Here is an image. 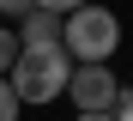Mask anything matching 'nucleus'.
I'll return each mask as SVG.
<instances>
[{"mask_svg": "<svg viewBox=\"0 0 133 121\" xmlns=\"http://www.w3.org/2000/svg\"><path fill=\"white\" fill-rule=\"evenodd\" d=\"M66 79H73V55H66L61 42L55 48H18V61L6 73V85L18 91V103H30V109L66 97Z\"/></svg>", "mask_w": 133, "mask_h": 121, "instance_id": "f257e3e1", "label": "nucleus"}, {"mask_svg": "<svg viewBox=\"0 0 133 121\" xmlns=\"http://www.w3.org/2000/svg\"><path fill=\"white\" fill-rule=\"evenodd\" d=\"M61 48L73 61H109L121 48V18L109 6H97V0H85V6L61 12Z\"/></svg>", "mask_w": 133, "mask_h": 121, "instance_id": "f03ea898", "label": "nucleus"}, {"mask_svg": "<svg viewBox=\"0 0 133 121\" xmlns=\"http://www.w3.org/2000/svg\"><path fill=\"white\" fill-rule=\"evenodd\" d=\"M66 97H73V109H115V97H121V79L109 73V61H73Z\"/></svg>", "mask_w": 133, "mask_h": 121, "instance_id": "7ed1b4c3", "label": "nucleus"}, {"mask_svg": "<svg viewBox=\"0 0 133 121\" xmlns=\"http://www.w3.org/2000/svg\"><path fill=\"white\" fill-rule=\"evenodd\" d=\"M61 42V12H24L18 18V48H55Z\"/></svg>", "mask_w": 133, "mask_h": 121, "instance_id": "20e7f679", "label": "nucleus"}, {"mask_svg": "<svg viewBox=\"0 0 133 121\" xmlns=\"http://www.w3.org/2000/svg\"><path fill=\"white\" fill-rule=\"evenodd\" d=\"M12 61H18V30L0 24V73H12Z\"/></svg>", "mask_w": 133, "mask_h": 121, "instance_id": "39448f33", "label": "nucleus"}, {"mask_svg": "<svg viewBox=\"0 0 133 121\" xmlns=\"http://www.w3.org/2000/svg\"><path fill=\"white\" fill-rule=\"evenodd\" d=\"M18 109L24 103H18V91L6 85V73H0V121H18Z\"/></svg>", "mask_w": 133, "mask_h": 121, "instance_id": "423d86ee", "label": "nucleus"}, {"mask_svg": "<svg viewBox=\"0 0 133 121\" xmlns=\"http://www.w3.org/2000/svg\"><path fill=\"white\" fill-rule=\"evenodd\" d=\"M24 12H36V0H0V18H24Z\"/></svg>", "mask_w": 133, "mask_h": 121, "instance_id": "0eeeda50", "label": "nucleus"}, {"mask_svg": "<svg viewBox=\"0 0 133 121\" xmlns=\"http://www.w3.org/2000/svg\"><path fill=\"white\" fill-rule=\"evenodd\" d=\"M115 121H133V91H121V97H115Z\"/></svg>", "mask_w": 133, "mask_h": 121, "instance_id": "6e6552de", "label": "nucleus"}, {"mask_svg": "<svg viewBox=\"0 0 133 121\" xmlns=\"http://www.w3.org/2000/svg\"><path fill=\"white\" fill-rule=\"evenodd\" d=\"M42 12H73V6H85V0H36Z\"/></svg>", "mask_w": 133, "mask_h": 121, "instance_id": "1a4fd4ad", "label": "nucleus"}, {"mask_svg": "<svg viewBox=\"0 0 133 121\" xmlns=\"http://www.w3.org/2000/svg\"><path fill=\"white\" fill-rule=\"evenodd\" d=\"M73 121H115V109H79Z\"/></svg>", "mask_w": 133, "mask_h": 121, "instance_id": "9d476101", "label": "nucleus"}]
</instances>
